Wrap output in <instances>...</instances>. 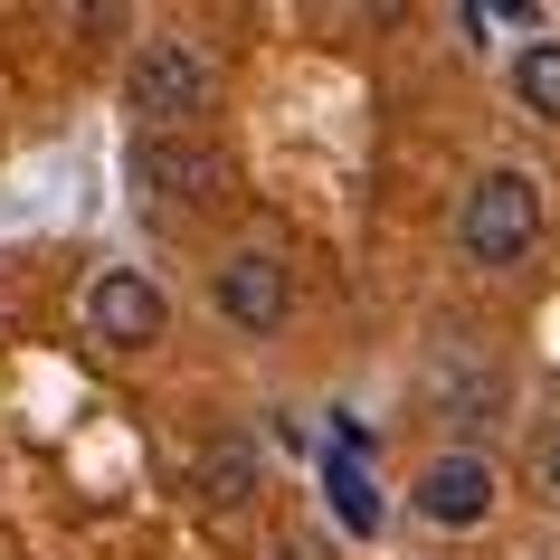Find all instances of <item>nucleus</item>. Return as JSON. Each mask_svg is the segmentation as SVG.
Instances as JSON below:
<instances>
[{
    "mask_svg": "<svg viewBox=\"0 0 560 560\" xmlns=\"http://www.w3.org/2000/svg\"><path fill=\"white\" fill-rule=\"evenodd\" d=\"M190 485H200L209 513H237V503L266 485V456H257L247 438H209V446H200V466H190Z\"/></svg>",
    "mask_w": 560,
    "mask_h": 560,
    "instance_id": "7",
    "label": "nucleus"
},
{
    "mask_svg": "<svg viewBox=\"0 0 560 560\" xmlns=\"http://www.w3.org/2000/svg\"><path fill=\"white\" fill-rule=\"evenodd\" d=\"M133 180H143L152 200H219L229 162L200 133H133Z\"/></svg>",
    "mask_w": 560,
    "mask_h": 560,
    "instance_id": "5",
    "label": "nucleus"
},
{
    "mask_svg": "<svg viewBox=\"0 0 560 560\" xmlns=\"http://www.w3.org/2000/svg\"><path fill=\"white\" fill-rule=\"evenodd\" d=\"M409 503L438 532H475L485 513H494V466H485V456H438V466L409 485Z\"/></svg>",
    "mask_w": 560,
    "mask_h": 560,
    "instance_id": "6",
    "label": "nucleus"
},
{
    "mask_svg": "<svg viewBox=\"0 0 560 560\" xmlns=\"http://www.w3.org/2000/svg\"><path fill=\"white\" fill-rule=\"evenodd\" d=\"M332 503H342V523H352V532H371V523H381V503H371V485H361V466H352V456H332Z\"/></svg>",
    "mask_w": 560,
    "mask_h": 560,
    "instance_id": "9",
    "label": "nucleus"
},
{
    "mask_svg": "<svg viewBox=\"0 0 560 560\" xmlns=\"http://www.w3.org/2000/svg\"><path fill=\"white\" fill-rule=\"evenodd\" d=\"M209 304H219L229 332L266 342V332H285V314H295V276H285V257H266V247H237V257H219V276H209Z\"/></svg>",
    "mask_w": 560,
    "mask_h": 560,
    "instance_id": "3",
    "label": "nucleus"
},
{
    "mask_svg": "<svg viewBox=\"0 0 560 560\" xmlns=\"http://www.w3.org/2000/svg\"><path fill=\"white\" fill-rule=\"evenodd\" d=\"M86 332L105 342V352H152V342L172 332V304H162V285H152V276L105 266V276L86 285Z\"/></svg>",
    "mask_w": 560,
    "mask_h": 560,
    "instance_id": "4",
    "label": "nucleus"
},
{
    "mask_svg": "<svg viewBox=\"0 0 560 560\" xmlns=\"http://www.w3.org/2000/svg\"><path fill=\"white\" fill-rule=\"evenodd\" d=\"M513 95H523L541 124H560V38H541V48L513 58Z\"/></svg>",
    "mask_w": 560,
    "mask_h": 560,
    "instance_id": "8",
    "label": "nucleus"
},
{
    "mask_svg": "<svg viewBox=\"0 0 560 560\" xmlns=\"http://www.w3.org/2000/svg\"><path fill=\"white\" fill-rule=\"evenodd\" d=\"M124 105H133L143 133H190L219 105V67H209L200 38H143L133 48V77H124Z\"/></svg>",
    "mask_w": 560,
    "mask_h": 560,
    "instance_id": "1",
    "label": "nucleus"
},
{
    "mask_svg": "<svg viewBox=\"0 0 560 560\" xmlns=\"http://www.w3.org/2000/svg\"><path fill=\"white\" fill-rule=\"evenodd\" d=\"M532 237H541V180L513 172V162H494V172L456 200V257L466 266H523Z\"/></svg>",
    "mask_w": 560,
    "mask_h": 560,
    "instance_id": "2",
    "label": "nucleus"
},
{
    "mask_svg": "<svg viewBox=\"0 0 560 560\" xmlns=\"http://www.w3.org/2000/svg\"><path fill=\"white\" fill-rule=\"evenodd\" d=\"M541 494H560V428L541 438Z\"/></svg>",
    "mask_w": 560,
    "mask_h": 560,
    "instance_id": "10",
    "label": "nucleus"
}]
</instances>
